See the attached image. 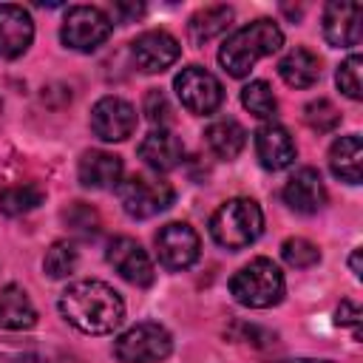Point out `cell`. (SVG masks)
<instances>
[{"label":"cell","mask_w":363,"mask_h":363,"mask_svg":"<svg viewBox=\"0 0 363 363\" xmlns=\"http://www.w3.org/2000/svg\"><path fill=\"white\" fill-rule=\"evenodd\" d=\"M62 221H65V227H71V233L79 235V238H94V235L99 233V227H102L99 213H96L91 204H85V201H74L68 210H62Z\"/></svg>","instance_id":"cell-27"},{"label":"cell","mask_w":363,"mask_h":363,"mask_svg":"<svg viewBox=\"0 0 363 363\" xmlns=\"http://www.w3.org/2000/svg\"><path fill=\"white\" fill-rule=\"evenodd\" d=\"M45 201V190L40 184H14L0 190V213L3 216H23L31 213Z\"/></svg>","instance_id":"cell-24"},{"label":"cell","mask_w":363,"mask_h":363,"mask_svg":"<svg viewBox=\"0 0 363 363\" xmlns=\"http://www.w3.org/2000/svg\"><path fill=\"white\" fill-rule=\"evenodd\" d=\"M79 264V252L71 241H54L43 258V269L48 278L60 281V278H68Z\"/></svg>","instance_id":"cell-26"},{"label":"cell","mask_w":363,"mask_h":363,"mask_svg":"<svg viewBox=\"0 0 363 363\" xmlns=\"http://www.w3.org/2000/svg\"><path fill=\"white\" fill-rule=\"evenodd\" d=\"M199 233L184 221H170L156 233V255L167 269H187L199 261Z\"/></svg>","instance_id":"cell-9"},{"label":"cell","mask_w":363,"mask_h":363,"mask_svg":"<svg viewBox=\"0 0 363 363\" xmlns=\"http://www.w3.org/2000/svg\"><path fill=\"white\" fill-rule=\"evenodd\" d=\"M230 23H233V9L230 6H204V9H199L193 17H190V23H187V34H190V43H196V45H204V43H210L213 37H218V34H224L227 28H230Z\"/></svg>","instance_id":"cell-22"},{"label":"cell","mask_w":363,"mask_h":363,"mask_svg":"<svg viewBox=\"0 0 363 363\" xmlns=\"http://www.w3.org/2000/svg\"><path fill=\"white\" fill-rule=\"evenodd\" d=\"M111 31H113V23L102 9H96V6H71L65 11L60 37H62L65 48L79 51V54H91L111 37Z\"/></svg>","instance_id":"cell-7"},{"label":"cell","mask_w":363,"mask_h":363,"mask_svg":"<svg viewBox=\"0 0 363 363\" xmlns=\"http://www.w3.org/2000/svg\"><path fill=\"white\" fill-rule=\"evenodd\" d=\"M182 57V45L173 34L153 28V31H142L133 43H130V60L139 71L145 74H162L167 71L176 60Z\"/></svg>","instance_id":"cell-11"},{"label":"cell","mask_w":363,"mask_h":363,"mask_svg":"<svg viewBox=\"0 0 363 363\" xmlns=\"http://www.w3.org/2000/svg\"><path fill=\"white\" fill-rule=\"evenodd\" d=\"M62 318L85 335H111L125 320V301L105 281H74L60 295Z\"/></svg>","instance_id":"cell-1"},{"label":"cell","mask_w":363,"mask_h":363,"mask_svg":"<svg viewBox=\"0 0 363 363\" xmlns=\"http://www.w3.org/2000/svg\"><path fill=\"white\" fill-rule=\"evenodd\" d=\"M303 122L312 128V130H318V133H329V130H335L337 125H340V111L329 102V99H312L306 108H303Z\"/></svg>","instance_id":"cell-29"},{"label":"cell","mask_w":363,"mask_h":363,"mask_svg":"<svg viewBox=\"0 0 363 363\" xmlns=\"http://www.w3.org/2000/svg\"><path fill=\"white\" fill-rule=\"evenodd\" d=\"M281 196H284V204L292 213L315 216L326 204V184H323V179H320V173L315 167H298L286 179Z\"/></svg>","instance_id":"cell-13"},{"label":"cell","mask_w":363,"mask_h":363,"mask_svg":"<svg viewBox=\"0 0 363 363\" xmlns=\"http://www.w3.org/2000/svg\"><path fill=\"white\" fill-rule=\"evenodd\" d=\"M281 45H284V31L278 28V23L261 17V20H252L247 26H241L238 31H233L221 43L218 62L230 77L241 79V77H247L252 71V65L258 60L275 54Z\"/></svg>","instance_id":"cell-2"},{"label":"cell","mask_w":363,"mask_h":363,"mask_svg":"<svg viewBox=\"0 0 363 363\" xmlns=\"http://www.w3.org/2000/svg\"><path fill=\"white\" fill-rule=\"evenodd\" d=\"M170 352H173V335L156 320H142L125 329L113 343V354L119 363H159Z\"/></svg>","instance_id":"cell-6"},{"label":"cell","mask_w":363,"mask_h":363,"mask_svg":"<svg viewBox=\"0 0 363 363\" xmlns=\"http://www.w3.org/2000/svg\"><path fill=\"white\" fill-rule=\"evenodd\" d=\"M241 105L258 119H272L278 111V99H275L269 82H264V79H252L241 88Z\"/></svg>","instance_id":"cell-25"},{"label":"cell","mask_w":363,"mask_h":363,"mask_svg":"<svg viewBox=\"0 0 363 363\" xmlns=\"http://www.w3.org/2000/svg\"><path fill=\"white\" fill-rule=\"evenodd\" d=\"M281 258L295 267V269H309L320 261V250L309 241V238H301V235H292L281 244Z\"/></svg>","instance_id":"cell-28"},{"label":"cell","mask_w":363,"mask_h":363,"mask_svg":"<svg viewBox=\"0 0 363 363\" xmlns=\"http://www.w3.org/2000/svg\"><path fill=\"white\" fill-rule=\"evenodd\" d=\"M0 108H3V102H0Z\"/></svg>","instance_id":"cell-38"},{"label":"cell","mask_w":363,"mask_h":363,"mask_svg":"<svg viewBox=\"0 0 363 363\" xmlns=\"http://www.w3.org/2000/svg\"><path fill=\"white\" fill-rule=\"evenodd\" d=\"M286 292L284 272L269 258H252L230 278V295L247 309H269Z\"/></svg>","instance_id":"cell-4"},{"label":"cell","mask_w":363,"mask_h":363,"mask_svg":"<svg viewBox=\"0 0 363 363\" xmlns=\"http://www.w3.org/2000/svg\"><path fill=\"white\" fill-rule=\"evenodd\" d=\"M360 65H363L360 54H349V57L340 62L337 74H335L337 88H340V91H343L349 99H354V102L363 96V91H360Z\"/></svg>","instance_id":"cell-30"},{"label":"cell","mask_w":363,"mask_h":363,"mask_svg":"<svg viewBox=\"0 0 363 363\" xmlns=\"http://www.w3.org/2000/svg\"><path fill=\"white\" fill-rule=\"evenodd\" d=\"M142 14H145V6L142 3H113V17L119 23H133Z\"/></svg>","instance_id":"cell-33"},{"label":"cell","mask_w":363,"mask_h":363,"mask_svg":"<svg viewBox=\"0 0 363 363\" xmlns=\"http://www.w3.org/2000/svg\"><path fill=\"white\" fill-rule=\"evenodd\" d=\"M116 193H119L122 210L139 221L164 213L176 199L173 184L159 176H150V173H130L128 179L119 182Z\"/></svg>","instance_id":"cell-5"},{"label":"cell","mask_w":363,"mask_h":363,"mask_svg":"<svg viewBox=\"0 0 363 363\" xmlns=\"http://www.w3.org/2000/svg\"><path fill=\"white\" fill-rule=\"evenodd\" d=\"M360 318H363V312L354 301H340V306L335 312V323L337 326H352L354 340H360Z\"/></svg>","instance_id":"cell-32"},{"label":"cell","mask_w":363,"mask_h":363,"mask_svg":"<svg viewBox=\"0 0 363 363\" xmlns=\"http://www.w3.org/2000/svg\"><path fill=\"white\" fill-rule=\"evenodd\" d=\"M122 159L108 150H85L77 164L79 184L88 190H113L122 182Z\"/></svg>","instance_id":"cell-17"},{"label":"cell","mask_w":363,"mask_h":363,"mask_svg":"<svg viewBox=\"0 0 363 363\" xmlns=\"http://www.w3.org/2000/svg\"><path fill=\"white\" fill-rule=\"evenodd\" d=\"M363 145L357 133H346L332 142L329 147V167L346 184H360L363 179Z\"/></svg>","instance_id":"cell-20"},{"label":"cell","mask_w":363,"mask_h":363,"mask_svg":"<svg viewBox=\"0 0 363 363\" xmlns=\"http://www.w3.org/2000/svg\"><path fill=\"white\" fill-rule=\"evenodd\" d=\"M142 111H145V116H147L156 128H164V125L173 119V108H170L164 91H159V88H150V91L145 94V105H142Z\"/></svg>","instance_id":"cell-31"},{"label":"cell","mask_w":363,"mask_h":363,"mask_svg":"<svg viewBox=\"0 0 363 363\" xmlns=\"http://www.w3.org/2000/svg\"><path fill=\"white\" fill-rule=\"evenodd\" d=\"M323 37L335 48H354L363 40V6L357 3H326Z\"/></svg>","instance_id":"cell-14"},{"label":"cell","mask_w":363,"mask_h":363,"mask_svg":"<svg viewBox=\"0 0 363 363\" xmlns=\"http://www.w3.org/2000/svg\"><path fill=\"white\" fill-rule=\"evenodd\" d=\"M34 40V20L23 6H0V57L17 60L28 51Z\"/></svg>","instance_id":"cell-16"},{"label":"cell","mask_w":363,"mask_h":363,"mask_svg":"<svg viewBox=\"0 0 363 363\" xmlns=\"http://www.w3.org/2000/svg\"><path fill=\"white\" fill-rule=\"evenodd\" d=\"M108 264L133 286H150L156 272H153V261L150 255L142 250V244L130 235H116L111 238L108 250H105Z\"/></svg>","instance_id":"cell-12"},{"label":"cell","mask_w":363,"mask_h":363,"mask_svg":"<svg viewBox=\"0 0 363 363\" xmlns=\"http://www.w3.org/2000/svg\"><path fill=\"white\" fill-rule=\"evenodd\" d=\"M139 159L156 170V173H167L173 167L182 164L184 159V145L182 139L170 130V128H153L142 142H139Z\"/></svg>","instance_id":"cell-18"},{"label":"cell","mask_w":363,"mask_h":363,"mask_svg":"<svg viewBox=\"0 0 363 363\" xmlns=\"http://www.w3.org/2000/svg\"><path fill=\"white\" fill-rule=\"evenodd\" d=\"M91 130L102 142H125L136 130V108L122 96H102L91 108Z\"/></svg>","instance_id":"cell-10"},{"label":"cell","mask_w":363,"mask_h":363,"mask_svg":"<svg viewBox=\"0 0 363 363\" xmlns=\"http://www.w3.org/2000/svg\"><path fill=\"white\" fill-rule=\"evenodd\" d=\"M11 363H48V360L40 357V354H20V357H14Z\"/></svg>","instance_id":"cell-35"},{"label":"cell","mask_w":363,"mask_h":363,"mask_svg":"<svg viewBox=\"0 0 363 363\" xmlns=\"http://www.w3.org/2000/svg\"><path fill=\"white\" fill-rule=\"evenodd\" d=\"M278 77L289 88H312L320 79V60L309 48H292L281 57Z\"/></svg>","instance_id":"cell-21"},{"label":"cell","mask_w":363,"mask_h":363,"mask_svg":"<svg viewBox=\"0 0 363 363\" xmlns=\"http://www.w3.org/2000/svg\"><path fill=\"white\" fill-rule=\"evenodd\" d=\"M281 363H332V360H312V357H298V360H281Z\"/></svg>","instance_id":"cell-36"},{"label":"cell","mask_w":363,"mask_h":363,"mask_svg":"<svg viewBox=\"0 0 363 363\" xmlns=\"http://www.w3.org/2000/svg\"><path fill=\"white\" fill-rule=\"evenodd\" d=\"M255 156L261 162L264 170H284L295 162L298 147L295 139L289 136V130L278 122H267L255 130Z\"/></svg>","instance_id":"cell-15"},{"label":"cell","mask_w":363,"mask_h":363,"mask_svg":"<svg viewBox=\"0 0 363 363\" xmlns=\"http://www.w3.org/2000/svg\"><path fill=\"white\" fill-rule=\"evenodd\" d=\"M62 363H79V360H74V357H62Z\"/></svg>","instance_id":"cell-37"},{"label":"cell","mask_w":363,"mask_h":363,"mask_svg":"<svg viewBox=\"0 0 363 363\" xmlns=\"http://www.w3.org/2000/svg\"><path fill=\"white\" fill-rule=\"evenodd\" d=\"M264 230V213L252 199H227L210 216V235L224 250H244L250 247Z\"/></svg>","instance_id":"cell-3"},{"label":"cell","mask_w":363,"mask_h":363,"mask_svg":"<svg viewBox=\"0 0 363 363\" xmlns=\"http://www.w3.org/2000/svg\"><path fill=\"white\" fill-rule=\"evenodd\" d=\"M34 323H37V309H34L28 292L17 284H6L0 289V329L26 332Z\"/></svg>","instance_id":"cell-19"},{"label":"cell","mask_w":363,"mask_h":363,"mask_svg":"<svg viewBox=\"0 0 363 363\" xmlns=\"http://www.w3.org/2000/svg\"><path fill=\"white\" fill-rule=\"evenodd\" d=\"M204 136H207V145H210V150L218 156V159H235L241 150H244V145H247V130L241 128V122H235V119H230V116H224V119H216L207 130H204Z\"/></svg>","instance_id":"cell-23"},{"label":"cell","mask_w":363,"mask_h":363,"mask_svg":"<svg viewBox=\"0 0 363 363\" xmlns=\"http://www.w3.org/2000/svg\"><path fill=\"white\" fill-rule=\"evenodd\" d=\"M360 252H363V250H360V247H354V250H352V258H349V269H352V275H354V278H360V275H363V269H360Z\"/></svg>","instance_id":"cell-34"},{"label":"cell","mask_w":363,"mask_h":363,"mask_svg":"<svg viewBox=\"0 0 363 363\" xmlns=\"http://www.w3.org/2000/svg\"><path fill=\"white\" fill-rule=\"evenodd\" d=\"M173 88H176V96L179 102L196 113V116H210L221 108L224 102V88L221 82L216 79V74H210L207 68L201 65H187L176 74L173 79Z\"/></svg>","instance_id":"cell-8"}]
</instances>
